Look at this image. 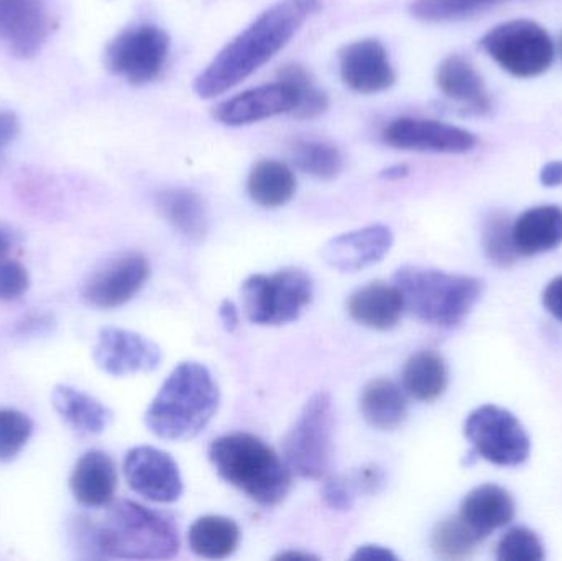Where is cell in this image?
Segmentation results:
<instances>
[{
  "mask_svg": "<svg viewBox=\"0 0 562 561\" xmlns=\"http://www.w3.org/2000/svg\"><path fill=\"white\" fill-rule=\"evenodd\" d=\"M323 0H280L231 40L194 79V92L213 99L259 71L321 9Z\"/></svg>",
  "mask_w": 562,
  "mask_h": 561,
  "instance_id": "obj_1",
  "label": "cell"
},
{
  "mask_svg": "<svg viewBox=\"0 0 562 561\" xmlns=\"http://www.w3.org/2000/svg\"><path fill=\"white\" fill-rule=\"evenodd\" d=\"M78 536L101 559L167 560L180 550L173 520L132 501L109 507L101 524H79Z\"/></svg>",
  "mask_w": 562,
  "mask_h": 561,
  "instance_id": "obj_2",
  "label": "cell"
},
{
  "mask_svg": "<svg viewBox=\"0 0 562 561\" xmlns=\"http://www.w3.org/2000/svg\"><path fill=\"white\" fill-rule=\"evenodd\" d=\"M220 407V389L210 369L200 362H181L151 401L145 424L161 440L198 437Z\"/></svg>",
  "mask_w": 562,
  "mask_h": 561,
  "instance_id": "obj_3",
  "label": "cell"
},
{
  "mask_svg": "<svg viewBox=\"0 0 562 561\" xmlns=\"http://www.w3.org/2000/svg\"><path fill=\"white\" fill-rule=\"evenodd\" d=\"M210 460L231 486L262 506H277L290 493L291 470L256 435L231 434L211 444Z\"/></svg>",
  "mask_w": 562,
  "mask_h": 561,
  "instance_id": "obj_4",
  "label": "cell"
},
{
  "mask_svg": "<svg viewBox=\"0 0 562 561\" xmlns=\"http://www.w3.org/2000/svg\"><path fill=\"white\" fill-rule=\"evenodd\" d=\"M393 285L402 293L405 310L439 328L461 325L484 292V283L475 277L418 266L396 270Z\"/></svg>",
  "mask_w": 562,
  "mask_h": 561,
  "instance_id": "obj_5",
  "label": "cell"
},
{
  "mask_svg": "<svg viewBox=\"0 0 562 561\" xmlns=\"http://www.w3.org/2000/svg\"><path fill=\"white\" fill-rule=\"evenodd\" d=\"M246 315L256 325L279 326L294 322L313 300V282L300 269L257 273L244 282Z\"/></svg>",
  "mask_w": 562,
  "mask_h": 561,
  "instance_id": "obj_6",
  "label": "cell"
},
{
  "mask_svg": "<svg viewBox=\"0 0 562 561\" xmlns=\"http://www.w3.org/2000/svg\"><path fill=\"white\" fill-rule=\"evenodd\" d=\"M481 43L487 55L515 78H537L554 61L553 38L533 20L501 23Z\"/></svg>",
  "mask_w": 562,
  "mask_h": 561,
  "instance_id": "obj_7",
  "label": "cell"
},
{
  "mask_svg": "<svg viewBox=\"0 0 562 561\" xmlns=\"http://www.w3.org/2000/svg\"><path fill=\"white\" fill-rule=\"evenodd\" d=\"M333 424L330 395L327 392H317L304 404L300 417L284 438V461L291 473L306 480H319L326 473Z\"/></svg>",
  "mask_w": 562,
  "mask_h": 561,
  "instance_id": "obj_8",
  "label": "cell"
},
{
  "mask_svg": "<svg viewBox=\"0 0 562 561\" xmlns=\"http://www.w3.org/2000/svg\"><path fill=\"white\" fill-rule=\"evenodd\" d=\"M464 434L472 455L497 467H518L530 457V437L507 408L491 404L475 408L465 420Z\"/></svg>",
  "mask_w": 562,
  "mask_h": 561,
  "instance_id": "obj_9",
  "label": "cell"
},
{
  "mask_svg": "<svg viewBox=\"0 0 562 561\" xmlns=\"http://www.w3.org/2000/svg\"><path fill=\"white\" fill-rule=\"evenodd\" d=\"M170 36L160 26L140 23L119 33L104 53L105 66L134 86L155 81L167 65Z\"/></svg>",
  "mask_w": 562,
  "mask_h": 561,
  "instance_id": "obj_10",
  "label": "cell"
},
{
  "mask_svg": "<svg viewBox=\"0 0 562 561\" xmlns=\"http://www.w3.org/2000/svg\"><path fill=\"white\" fill-rule=\"evenodd\" d=\"M382 138L396 150L423 154H468L479 144V138L465 128L419 117L395 119L383 128Z\"/></svg>",
  "mask_w": 562,
  "mask_h": 561,
  "instance_id": "obj_11",
  "label": "cell"
},
{
  "mask_svg": "<svg viewBox=\"0 0 562 561\" xmlns=\"http://www.w3.org/2000/svg\"><path fill=\"white\" fill-rule=\"evenodd\" d=\"M124 473L131 490L151 503L171 504L183 494L177 461L158 448L137 447L128 451Z\"/></svg>",
  "mask_w": 562,
  "mask_h": 561,
  "instance_id": "obj_12",
  "label": "cell"
},
{
  "mask_svg": "<svg viewBox=\"0 0 562 561\" xmlns=\"http://www.w3.org/2000/svg\"><path fill=\"white\" fill-rule=\"evenodd\" d=\"M53 29L49 0H0V40L16 58H32Z\"/></svg>",
  "mask_w": 562,
  "mask_h": 561,
  "instance_id": "obj_13",
  "label": "cell"
},
{
  "mask_svg": "<svg viewBox=\"0 0 562 561\" xmlns=\"http://www.w3.org/2000/svg\"><path fill=\"white\" fill-rule=\"evenodd\" d=\"M150 277V263L140 253H125L86 283L85 300L94 308L111 310L131 302Z\"/></svg>",
  "mask_w": 562,
  "mask_h": 561,
  "instance_id": "obj_14",
  "label": "cell"
},
{
  "mask_svg": "<svg viewBox=\"0 0 562 561\" xmlns=\"http://www.w3.org/2000/svg\"><path fill=\"white\" fill-rule=\"evenodd\" d=\"M161 361V349L151 339L121 328L101 329L94 348V362L105 374L124 375L150 372Z\"/></svg>",
  "mask_w": 562,
  "mask_h": 561,
  "instance_id": "obj_15",
  "label": "cell"
},
{
  "mask_svg": "<svg viewBox=\"0 0 562 561\" xmlns=\"http://www.w3.org/2000/svg\"><path fill=\"white\" fill-rule=\"evenodd\" d=\"M339 72L344 85L360 94L386 91L396 81L389 53L375 38L344 46L339 53Z\"/></svg>",
  "mask_w": 562,
  "mask_h": 561,
  "instance_id": "obj_16",
  "label": "cell"
},
{
  "mask_svg": "<svg viewBox=\"0 0 562 561\" xmlns=\"http://www.w3.org/2000/svg\"><path fill=\"white\" fill-rule=\"evenodd\" d=\"M296 92L283 81L259 86L226 99L217 105L214 117L227 127H243L281 114H293Z\"/></svg>",
  "mask_w": 562,
  "mask_h": 561,
  "instance_id": "obj_17",
  "label": "cell"
},
{
  "mask_svg": "<svg viewBox=\"0 0 562 561\" xmlns=\"http://www.w3.org/2000/svg\"><path fill=\"white\" fill-rule=\"evenodd\" d=\"M393 246L389 226L373 224L334 237L324 246L323 259L340 272H357L379 263Z\"/></svg>",
  "mask_w": 562,
  "mask_h": 561,
  "instance_id": "obj_18",
  "label": "cell"
},
{
  "mask_svg": "<svg viewBox=\"0 0 562 561\" xmlns=\"http://www.w3.org/2000/svg\"><path fill=\"white\" fill-rule=\"evenodd\" d=\"M72 496L81 506L101 509L114 500L117 490V470L104 451L91 450L82 455L69 480Z\"/></svg>",
  "mask_w": 562,
  "mask_h": 561,
  "instance_id": "obj_19",
  "label": "cell"
},
{
  "mask_svg": "<svg viewBox=\"0 0 562 561\" xmlns=\"http://www.w3.org/2000/svg\"><path fill=\"white\" fill-rule=\"evenodd\" d=\"M459 517L482 542L514 520L515 501L504 487L482 484L465 496Z\"/></svg>",
  "mask_w": 562,
  "mask_h": 561,
  "instance_id": "obj_20",
  "label": "cell"
},
{
  "mask_svg": "<svg viewBox=\"0 0 562 561\" xmlns=\"http://www.w3.org/2000/svg\"><path fill=\"white\" fill-rule=\"evenodd\" d=\"M518 257L550 253L562 244V210L557 204L531 207L512 224Z\"/></svg>",
  "mask_w": 562,
  "mask_h": 561,
  "instance_id": "obj_21",
  "label": "cell"
},
{
  "mask_svg": "<svg viewBox=\"0 0 562 561\" xmlns=\"http://www.w3.org/2000/svg\"><path fill=\"white\" fill-rule=\"evenodd\" d=\"M436 82L446 98L462 102L474 114L491 111L492 102L484 79L464 56L452 55L442 59L436 72Z\"/></svg>",
  "mask_w": 562,
  "mask_h": 561,
  "instance_id": "obj_22",
  "label": "cell"
},
{
  "mask_svg": "<svg viewBox=\"0 0 562 561\" xmlns=\"http://www.w3.org/2000/svg\"><path fill=\"white\" fill-rule=\"evenodd\" d=\"M347 310L359 325L385 332L398 325L405 303L395 285L375 282L357 290L350 296Z\"/></svg>",
  "mask_w": 562,
  "mask_h": 561,
  "instance_id": "obj_23",
  "label": "cell"
},
{
  "mask_svg": "<svg viewBox=\"0 0 562 561\" xmlns=\"http://www.w3.org/2000/svg\"><path fill=\"white\" fill-rule=\"evenodd\" d=\"M52 402L59 417L81 435L102 434L112 422V412L104 404L69 385H56Z\"/></svg>",
  "mask_w": 562,
  "mask_h": 561,
  "instance_id": "obj_24",
  "label": "cell"
},
{
  "mask_svg": "<svg viewBox=\"0 0 562 561\" xmlns=\"http://www.w3.org/2000/svg\"><path fill=\"white\" fill-rule=\"evenodd\" d=\"M360 412L370 427L376 430H395L408 417V402L395 382L375 379L363 388Z\"/></svg>",
  "mask_w": 562,
  "mask_h": 561,
  "instance_id": "obj_25",
  "label": "cell"
},
{
  "mask_svg": "<svg viewBox=\"0 0 562 561\" xmlns=\"http://www.w3.org/2000/svg\"><path fill=\"white\" fill-rule=\"evenodd\" d=\"M161 216L183 236L200 240L207 231V214L203 198L188 188H168L157 194Z\"/></svg>",
  "mask_w": 562,
  "mask_h": 561,
  "instance_id": "obj_26",
  "label": "cell"
},
{
  "mask_svg": "<svg viewBox=\"0 0 562 561\" xmlns=\"http://www.w3.org/2000/svg\"><path fill=\"white\" fill-rule=\"evenodd\" d=\"M247 191L259 206L276 210L290 203L296 193V177L283 161L260 160L250 170Z\"/></svg>",
  "mask_w": 562,
  "mask_h": 561,
  "instance_id": "obj_27",
  "label": "cell"
},
{
  "mask_svg": "<svg viewBox=\"0 0 562 561\" xmlns=\"http://www.w3.org/2000/svg\"><path fill=\"white\" fill-rule=\"evenodd\" d=\"M188 542L194 556L223 560L233 556L239 547L240 529L236 520L229 517L204 516L190 527Z\"/></svg>",
  "mask_w": 562,
  "mask_h": 561,
  "instance_id": "obj_28",
  "label": "cell"
},
{
  "mask_svg": "<svg viewBox=\"0 0 562 561\" xmlns=\"http://www.w3.org/2000/svg\"><path fill=\"white\" fill-rule=\"evenodd\" d=\"M406 394L419 402H432L448 388V366L435 351H419L406 361L403 369Z\"/></svg>",
  "mask_w": 562,
  "mask_h": 561,
  "instance_id": "obj_29",
  "label": "cell"
},
{
  "mask_svg": "<svg viewBox=\"0 0 562 561\" xmlns=\"http://www.w3.org/2000/svg\"><path fill=\"white\" fill-rule=\"evenodd\" d=\"M291 158L303 173L317 180L329 181L339 177L344 158L336 145L324 141L300 138L291 145Z\"/></svg>",
  "mask_w": 562,
  "mask_h": 561,
  "instance_id": "obj_30",
  "label": "cell"
},
{
  "mask_svg": "<svg viewBox=\"0 0 562 561\" xmlns=\"http://www.w3.org/2000/svg\"><path fill=\"white\" fill-rule=\"evenodd\" d=\"M279 79L296 92V108L291 114L293 117L311 121L323 115L329 108V98L326 92L314 85L313 78L304 66L294 65V63L283 66L279 72Z\"/></svg>",
  "mask_w": 562,
  "mask_h": 561,
  "instance_id": "obj_31",
  "label": "cell"
},
{
  "mask_svg": "<svg viewBox=\"0 0 562 561\" xmlns=\"http://www.w3.org/2000/svg\"><path fill=\"white\" fill-rule=\"evenodd\" d=\"M505 0H416L409 12L419 22L446 23L471 19Z\"/></svg>",
  "mask_w": 562,
  "mask_h": 561,
  "instance_id": "obj_32",
  "label": "cell"
},
{
  "mask_svg": "<svg viewBox=\"0 0 562 561\" xmlns=\"http://www.w3.org/2000/svg\"><path fill=\"white\" fill-rule=\"evenodd\" d=\"M479 543L481 540L471 532L459 516L449 517L439 523L431 537L436 556L446 560L468 559L474 553Z\"/></svg>",
  "mask_w": 562,
  "mask_h": 561,
  "instance_id": "obj_33",
  "label": "cell"
},
{
  "mask_svg": "<svg viewBox=\"0 0 562 561\" xmlns=\"http://www.w3.org/2000/svg\"><path fill=\"white\" fill-rule=\"evenodd\" d=\"M33 424L29 415L13 408H0V461L13 460L29 444Z\"/></svg>",
  "mask_w": 562,
  "mask_h": 561,
  "instance_id": "obj_34",
  "label": "cell"
},
{
  "mask_svg": "<svg viewBox=\"0 0 562 561\" xmlns=\"http://www.w3.org/2000/svg\"><path fill=\"white\" fill-rule=\"evenodd\" d=\"M485 253L495 266L508 267L517 260L518 254L512 237V224L507 216L492 214L485 223Z\"/></svg>",
  "mask_w": 562,
  "mask_h": 561,
  "instance_id": "obj_35",
  "label": "cell"
},
{
  "mask_svg": "<svg viewBox=\"0 0 562 561\" xmlns=\"http://www.w3.org/2000/svg\"><path fill=\"white\" fill-rule=\"evenodd\" d=\"M497 559L504 561H543L544 547L540 537L527 527H515L497 546Z\"/></svg>",
  "mask_w": 562,
  "mask_h": 561,
  "instance_id": "obj_36",
  "label": "cell"
},
{
  "mask_svg": "<svg viewBox=\"0 0 562 561\" xmlns=\"http://www.w3.org/2000/svg\"><path fill=\"white\" fill-rule=\"evenodd\" d=\"M29 272L16 260L0 263V302H12L29 290Z\"/></svg>",
  "mask_w": 562,
  "mask_h": 561,
  "instance_id": "obj_37",
  "label": "cell"
},
{
  "mask_svg": "<svg viewBox=\"0 0 562 561\" xmlns=\"http://www.w3.org/2000/svg\"><path fill=\"white\" fill-rule=\"evenodd\" d=\"M323 497L334 510H350L353 506L352 484L344 478H330L324 483Z\"/></svg>",
  "mask_w": 562,
  "mask_h": 561,
  "instance_id": "obj_38",
  "label": "cell"
},
{
  "mask_svg": "<svg viewBox=\"0 0 562 561\" xmlns=\"http://www.w3.org/2000/svg\"><path fill=\"white\" fill-rule=\"evenodd\" d=\"M19 131V117L13 112L0 111V157H2L3 150L15 141Z\"/></svg>",
  "mask_w": 562,
  "mask_h": 561,
  "instance_id": "obj_39",
  "label": "cell"
},
{
  "mask_svg": "<svg viewBox=\"0 0 562 561\" xmlns=\"http://www.w3.org/2000/svg\"><path fill=\"white\" fill-rule=\"evenodd\" d=\"M543 305L554 318L562 322V276L548 283L543 293Z\"/></svg>",
  "mask_w": 562,
  "mask_h": 561,
  "instance_id": "obj_40",
  "label": "cell"
},
{
  "mask_svg": "<svg viewBox=\"0 0 562 561\" xmlns=\"http://www.w3.org/2000/svg\"><path fill=\"white\" fill-rule=\"evenodd\" d=\"M353 560H396L395 553L385 547L363 546L357 549L352 556Z\"/></svg>",
  "mask_w": 562,
  "mask_h": 561,
  "instance_id": "obj_41",
  "label": "cell"
},
{
  "mask_svg": "<svg viewBox=\"0 0 562 561\" xmlns=\"http://www.w3.org/2000/svg\"><path fill=\"white\" fill-rule=\"evenodd\" d=\"M540 181L548 188L562 184V161H550L541 168Z\"/></svg>",
  "mask_w": 562,
  "mask_h": 561,
  "instance_id": "obj_42",
  "label": "cell"
},
{
  "mask_svg": "<svg viewBox=\"0 0 562 561\" xmlns=\"http://www.w3.org/2000/svg\"><path fill=\"white\" fill-rule=\"evenodd\" d=\"M220 318L227 332L233 333L239 328V312H237L236 305L229 302V300L221 303Z\"/></svg>",
  "mask_w": 562,
  "mask_h": 561,
  "instance_id": "obj_43",
  "label": "cell"
},
{
  "mask_svg": "<svg viewBox=\"0 0 562 561\" xmlns=\"http://www.w3.org/2000/svg\"><path fill=\"white\" fill-rule=\"evenodd\" d=\"M13 249V234L9 227L0 226V263L9 259Z\"/></svg>",
  "mask_w": 562,
  "mask_h": 561,
  "instance_id": "obj_44",
  "label": "cell"
},
{
  "mask_svg": "<svg viewBox=\"0 0 562 561\" xmlns=\"http://www.w3.org/2000/svg\"><path fill=\"white\" fill-rule=\"evenodd\" d=\"M409 168L406 165H393L382 171V177L386 180H400V178L408 177Z\"/></svg>",
  "mask_w": 562,
  "mask_h": 561,
  "instance_id": "obj_45",
  "label": "cell"
},
{
  "mask_svg": "<svg viewBox=\"0 0 562 561\" xmlns=\"http://www.w3.org/2000/svg\"><path fill=\"white\" fill-rule=\"evenodd\" d=\"M279 560H310V559H316V557L310 556V553H301V552H286V553H280L279 557H277Z\"/></svg>",
  "mask_w": 562,
  "mask_h": 561,
  "instance_id": "obj_46",
  "label": "cell"
},
{
  "mask_svg": "<svg viewBox=\"0 0 562 561\" xmlns=\"http://www.w3.org/2000/svg\"><path fill=\"white\" fill-rule=\"evenodd\" d=\"M560 48H561V55H562V35H561Z\"/></svg>",
  "mask_w": 562,
  "mask_h": 561,
  "instance_id": "obj_47",
  "label": "cell"
}]
</instances>
